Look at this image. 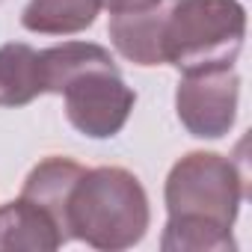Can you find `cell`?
Here are the masks:
<instances>
[{
	"instance_id": "6da1fadb",
	"label": "cell",
	"mask_w": 252,
	"mask_h": 252,
	"mask_svg": "<svg viewBox=\"0 0 252 252\" xmlns=\"http://www.w3.org/2000/svg\"><path fill=\"white\" fill-rule=\"evenodd\" d=\"M246 196V178L231 158L190 152L166 175L163 252H231V225Z\"/></svg>"
},
{
	"instance_id": "7a4b0ae2",
	"label": "cell",
	"mask_w": 252,
	"mask_h": 252,
	"mask_svg": "<svg viewBox=\"0 0 252 252\" xmlns=\"http://www.w3.org/2000/svg\"><path fill=\"white\" fill-rule=\"evenodd\" d=\"M45 92L63 95L71 128L89 140L116 137L131 119L137 92L125 83L110 51L92 42H65L42 51Z\"/></svg>"
},
{
	"instance_id": "3957f363",
	"label": "cell",
	"mask_w": 252,
	"mask_h": 252,
	"mask_svg": "<svg viewBox=\"0 0 252 252\" xmlns=\"http://www.w3.org/2000/svg\"><path fill=\"white\" fill-rule=\"evenodd\" d=\"M65 222L71 240L104 252L137 246L152 222V208L140 178L122 166L83 169L71 187Z\"/></svg>"
},
{
	"instance_id": "277c9868",
	"label": "cell",
	"mask_w": 252,
	"mask_h": 252,
	"mask_svg": "<svg viewBox=\"0 0 252 252\" xmlns=\"http://www.w3.org/2000/svg\"><path fill=\"white\" fill-rule=\"evenodd\" d=\"M246 36L237 0H172L163 21V63L184 71L234 65Z\"/></svg>"
},
{
	"instance_id": "5b68a950",
	"label": "cell",
	"mask_w": 252,
	"mask_h": 252,
	"mask_svg": "<svg viewBox=\"0 0 252 252\" xmlns=\"http://www.w3.org/2000/svg\"><path fill=\"white\" fill-rule=\"evenodd\" d=\"M240 98V77L234 65H214L184 71L175 89V110L187 134L199 140H220L234 128Z\"/></svg>"
},
{
	"instance_id": "8992f818",
	"label": "cell",
	"mask_w": 252,
	"mask_h": 252,
	"mask_svg": "<svg viewBox=\"0 0 252 252\" xmlns=\"http://www.w3.org/2000/svg\"><path fill=\"white\" fill-rule=\"evenodd\" d=\"M172 0L158 6L119 12L110 18V42L113 48L137 65H163V21Z\"/></svg>"
},
{
	"instance_id": "52a82bcc",
	"label": "cell",
	"mask_w": 252,
	"mask_h": 252,
	"mask_svg": "<svg viewBox=\"0 0 252 252\" xmlns=\"http://www.w3.org/2000/svg\"><path fill=\"white\" fill-rule=\"evenodd\" d=\"M68 243L60 225L30 199L0 205V252H54Z\"/></svg>"
},
{
	"instance_id": "ba28073f",
	"label": "cell",
	"mask_w": 252,
	"mask_h": 252,
	"mask_svg": "<svg viewBox=\"0 0 252 252\" xmlns=\"http://www.w3.org/2000/svg\"><path fill=\"white\" fill-rule=\"evenodd\" d=\"M83 175V166L77 160L68 158H45L42 163H36L30 169V175L24 178L21 196L30 199L33 205H39L63 231L65 240H71L68 234V222H65V208H68V196L71 187L77 184V178Z\"/></svg>"
},
{
	"instance_id": "9c48e42d",
	"label": "cell",
	"mask_w": 252,
	"mask_h": 252,
	"mask_svg": "<svg viewBox=\"0 0 252 252\" xmlns=\"http://www.w3.org/2000/svg\"><path fill=\"white\" fill-rule=\"evenodd\" d=\"M45 95L42 51L9 42L0 48V107H24Z\"/></svg>"
},
{
	"instance_id": "30bf717a",
	"label": "cell",
	"mask_w": 252,
	"mask_h": 252,
	"mask_svg": "<svg viewBox=\"0 0 252 252\" xmlns=\"http://www.w3.org/2000/svg\"><path fill=\"white\" fill-rule=\"evenodd\" d=\"M98 0H30L21 12V24L42 36H71L95 24Z\"/></svg>"
},
{
	"instance_id": "8fae6325",
	"label": "cell",
	"mask_w": 252,
	"mask_h": 252,
	"mask_svg": "<svg viewBox=\"0 0 252 252\" xmlns=\"http://www.w3.org/2000/svg\"><path fill=\"white\" fill-rule=\"evenodd\" d=\"M104 9H110V15H119V12H137V9H149V6H158L163 0H98Z\"/></svg>"
}]
</instances>
